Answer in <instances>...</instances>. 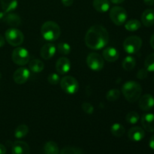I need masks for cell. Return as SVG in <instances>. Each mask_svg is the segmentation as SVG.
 Returning <instances> with one entry per match:
<instances>
[{
    "instance_id": "obj_1",
    "label": "cell",
    "mask_w": 154,
    "mask_h": 154,
    "mask_svg": "<svg viewBox=\"0 0 154 154\" xmlns=\"http://www.w3.org/2000/svg\"><path fill=\"white\" fill-rule=\"evenodd\" d=\"M109 41V35L104 26L94 25L87 30L85 35L86 45L92 50H100L105 48Z\"/></svg>"
},
{
    "instance_id": "obj_2",
    "label": "cell",
    "mask_w": 154,
    "mask_h": 154,
    "mask_svg": "<svg viewBox=\"0 0 154 154\" xmlns=\"http://www.w3.org/2000/svg\"><path fill=\"white\" fill-rule=\"evenodd\" d=\"M122 93L128 102L134 103L141 97L142 88L136 81H126L122 87Z\"/></svg>"
},
{
    "instance_id": "obj_3",
    "label": "cell",
    "mask_w": 154,
    "mask_h": 154,
    "mask_svg": "<svg viewBox=\"0 0 154 154\" xmlns=\"http://www.w3.org/2000/svg\"><path fill=\"white\" fill-rule=\"evenodd\" d=\"M41 33L44 38L48 42H54L60 36V27L54 21L44 23L41 28Z\"/></svg>"
},
{
    "instance_id": "obj_4",
    "label": "cell",
    "mask_w": 154,
    "mask_h": 154,
    "mask_svg": "<svg viewBox=\"0 0 154 154\" xmlns=\"http://www.w3.org/2000/svg\"><path fill=\"white\" fill-rule=\"evenodd\" d=\"M123 49L127 54H135L138 53L142 46V40L136 35L129 36L123 42Z\"/></svg>"
},
{
    "instance_id": "obj_5",
    "label": "cell",
    "mask_w": 154,
    "mask_h": 154,
    "mask_svg": "<svg viewBox=\"0 0 154 154\" xmlns=\"http://www.w3.org/2000/svg\"><path fill=\"white\" fill-rule=\"evenodd\" d=\"M5 41L14 47H18L22 45L24 40L23 33L18 29L12 27L5 32Z\"/></svg>"
},
{
    "instance_id": "obj_6",
    "label": "cell",
    "mask_w": 154,
    "mask_h": 154,
    "mask_svg": "<svg viewBox=\"0 0 154 154\" xmlns=\"http://www.w3.org/2000/svg\"><path fill=\"white\" fill-rule=\"evenodd\" d=\"M62 90L69 95H74L78 91L79 84L78 81L72 76H65L60 80Z\"/></svg>"
},
{
    "instance_id": "obj_7",
    "label": "cell",
    "mask_w": 154,
    "mask_h": 154,
    "mask_svg": "<svg viewBox=\"0 0 154 154\" xmlns=\"http://www.w3.org/2000/svg\"><path fill=\"white\" fill-rule=\"evenodd\" d=\"M29 53L28 50L21 47H17L12 52L11 58L14 63L18 66H25L29 61Z\"/></svg>"
},
{
    "instance_id": "obj_8",
    "label": "cell",
    "mask_w": 154,
    "mask_h": 154,
    "mask_svg": "<svg viewBox=\"0 0 154 154\" xmlns=\"http://www.w3.org/2000/svg\"><path fill=\"white\" fill-rule=\"evenodd\" d=\"M109 15L111 21L117 26L124 24L127 19V12L126 9L120 6L113 7L110 11Z\"/></svg>"
},
{
    "instance_id": "obj_9",
    "label": "cell",
    "mask_w": 154,
    "mask_h": 154,
    "mask_svg": "<svg viewBox=\"0 0 154 154\" xmlns=\"http://www.w3.org/2000/svg\"><path fill=\"white\" fill-rule=\"evenodd\" d=\"M87 64L91 70L99 72L103 69L105 62L103 57L100 54L97 53H90L87 57Z\"/></svg>"
},
{
    "instance_id": "obj_10",
    "label": "cell",
    "mask_w": 154,
    "mask_h": 154,
    "mask_svg": "<svg viewBox=\"0 0 154 154\" xmlns=\"http://www.w3.org/2000/svg\"><path fill=\"white\" fill-rule=\"evenodd\" d=\"M30 77V72L26 68H20L17 69L13 75V79L17 84H23Z\"/></svg>"
},
{
    "instance_id": "obj_11",
    "label": "cell",
    "mask_w": 154,
    "mask_h": 154,
    "mask_svg": "<svg viewBox=\"0 0 154 154\" xmlns=\"http://www.w3.org/2000/svg\"><path fill=\"white\" fill-rule=\"evenodd\" d=\"M138 105L142 111H150L154 107V98L152 95L145 94L138 99Z\"/></svg>"
},
{
    "instance_id": "obj_12",
    "label": "cell",
    "mask_w": 154,
    "mask_h": 154,
    "mask_svg": "<svg viewBox=\"0 0 154 154\" xmlns=\"http://www.w3.org/2000/svg\"><path fill=\"white\" fill-rule=\"evenodd\" d=\"M56 69L60 75H66L71 69V62L66 57H61L56 63Z\"/></svg>"
},
{
    "instance_id": "obj_13",
    "label": "cell",
    "mask_w": 154,
    "mask_h": 154,
    "mask_svg": "<svg viewBox=\"0 0 154 154\" xmlns=\"http://www.w3.org/2000/svg\"><path fill=\"white\" fill-rule=\"evenodd\" d=\"M144 135H145L144 130L139 126H134L131 128L128 132V137L129 139L135 142L141 141L144 138Z\"/></svg>"
},
{
    "instance_id": "obj_14",
    "label": "cell",
    "mask_w": 154,
    "mask_h": 154,
    "mask_svg": "<svg viewBox=\"0 0 154 154\" xmlns=\"http://www.w3.org/2000/svg\"><path fill=\"white\" fill-rule=\"evenodd\" d=\"M56 51H57V48H56V46L54 44H45V45L42 47V49H41V57H42L44 60H51V59L55 55Z\"/></svg>"
},
{
    "instance_id": "obj_15",
    "label": "cell",
    "mask_w": 154,
    "mask_h": 154,
    "mask_svg": "<svg viewBox=\"0 0 154 154\" xmlns=\"http://www.w3.org/2000/svg\"><path fill=\"white\" fill-rule=\"evenodd\" d=\"M141 124L145 131L148 132H154V114H144L141 117Z\"/></svg>"
},
{
    "instance_id": "obj_16",
    "label": "cell",
    "mask_w": 154,
    "mask_h": 154,
    "mask_svg": "<svg viewBox=\"0 0 154 154\" xmlns=\"http://www.w3.org/2000/svg\"><path fill=\"white\" fill-rule=\"evenodd\" d=\"M102 57H103V59H105L108 62L113 63V62H115L118 60L119 57H120V54H119V51L115 48L108 47V48H106L103 51Z\"/></svg>"
},
{
    "instance_id": "obj_17",
    "label": "cell",
    "mask_w": 154,
    "mask_h": 154,
    "mask_svg": "<svg viewBox=\"0 0 154 154\" xmlns=\"http://www.w3.org/2000/svg\"><path fill=\"white\" fill-rule=\"evenodd\" d=\"M12 154H30L29 147L24 141H15L12 145Z\"/></svg>"
},
{
    "instance_id": "obj_18",
    "label": "cell",
    "mask_w": 154,
    "mask_h": 154,
    "mask_svg": "<svg viewBox=\"0 0 154 154\" xmlns=\"http://www.w3.org/2000/svg\"><path fill=\"white\" fill-rule=\"evenodd\" d=\"M141 23L146 27H150L154 24V10L147 9L141 15Z\"/></svg>"
},
{
    "instance_id": "obj_19",
    "label": "cell",
    "mask_w": 154,
    "mask_h": 154,
    "mask_svg": "<svg viewBox=\"0 0 154 154\" xmlns=\"http://www.w3.org/2000/svg\"><path fill=\"white\" fill-rule=\"evenodd\" d=\"M109 0H93V6L95 10L100 13H105L110 9Z\"/></svg>"
},
{
    "instance_id": "obj_20",
    "label": "cell",
    "mask_w": 154,
    "mask_h": 154,
    "mask_svg": "<svg viewBox=\"0 0 154 154\" xmlns=\"http://www.w3.org/2000/svg\"><path fill=\"white\" fill-rule=\"evenodd\" d=\"M3 20L12 27H17L21 24V19L19 15L16 14H8L7 15H5L3 17Z\"/></svg>"
},
{
    "instance_id": "obj_21",
    "label": "cell",
    "mask_w": 154,
    "mask_h": 154,
    "mask_svg": "<svg viewBox=\"0 0 154 154\" xmlns=\"http://www.w3.org/2000/svg\"><path fill=\"white\" fill-rule=\"evenodd\" d=\"M0 2L5 13H10L17 8V0H0Z\"/></svg>"
},
{
    "instance_id": "obj_22",
    "label": "cell",
    "mask_w": 154,
    "mask_h": 154,
    "mask_svg": "<svg viewBox=\"0 0 154 154\" xmlns=\"http://www.w3.org/2000/svg\"><path fill=\"white\" fill-rule=\"evenodd\" d=\"M29 68L31 72L34 73H39L44 70L45 64L40 60H32L29 63Z\"/></svg>"
},
{
    "instance_id": "obj_23",
    "label": "cell",
    "mask_w": 154,
    "mask_h": 154,
    "mask_svg": "<svg viewBox=\"0 0 154 154\" xmlns=\"http://www.w3.org/2000/svg\"><path fill=\"white\" fill-rule=\"evenodd\" d=\"M44 152L45 154H59L60 149H59L57 143L50 141L45 143V146H44Z\"/></svg>"
},
{
    "instance_id": "obj_24",
    "label": "cell",
    "mask_w": 154,
    "mask_h": 154,
    "mask_svg": "<svg viewBox=\"0 0 154 154\" xmlns=\"http://www.w3.org/2000/svg\"><path fill=\"white\" fill-rule=\"evenodd\" d=\"M135 65H136V60L132 56H128V57H126L123 60V63H122V66H123V69H125L127 72L132 71L135 67Z\"/></svg>"
},
{
    "instance_id": "obj_25",
    "label": "cell",
    "mask_w": 154,
    "mask_h": 154,
    "mask_svg": "<svg viewBox=\"0 0 154 154\" xmlns=\"http://www.w3.org/2000/svg\"><path fill=\"white\" fill-rule=\"evenodd\" d=\"M125 128L122 124L118 123H114L111 127V132L115 137L120 138L122 137L125 133Z\"/></svg>"
},
{
    "instance_id": "obj_26",
    "label": "cell",
    "mask_w": 154,
    "mask_h": 154,
    "mask_svg": "<svg viewBox=\"0 0 154 154\" xmlns=\"http://www.w3.org/2000/svg\"><path fill=\"white\" fill-rule=\"evenodd\" d=\"M29 133V127L25 124L19 125L14 131V137L17 139L24 138Z\"/></svg>"
},
{
    "instance_id": "obj_27",
    "label": "cell",
    "mask_w": 154,
    "mask_h": 154,
    "mask_svg": "<svg viewBox=\"0 0 154 154\" xmlns=\"http://www.w3.org/2000/svg\"><path fill=\"white\" fill-rule=\"evenodd\" d=\"M141 26V23L138 20H131L125 24V29L129 32H135L139 29Z\"/></svg>"
},
{
    "instance_id": "obj_28",
    "label": "cell",
    "mask_w": 154,
    "mask_h": 154,
    "mask_svg": "<svg viewBox=\"0 0 154 154\" xmlns=\"http://www.w3.org/2000/svg\"><path fill=\"white\" fill-rule=\"evenodd\" d=\"M120 91L117 89H111L107 93L106 99L109 102H115L120 98Z\"/></svg>"
},
{
    "instance_id": "obj_29",
    "label": "cell",
    "mask_w": 154,
    "mask_h": 154,
    "mask_svg": "<svg viewBox=\"0 0 154 154\" xmlns=\"http://www.w3.org/2000/svg\"><path fill=\"white\" fill-rule=\"evenodd\" d=\"M144 66L147 72H154V54L147 56L144 61Z\"/></svg>"
},
{
    "instance_id": "obj_30",
    "label": "cell",
    "mask_w": 154,
    "mask_h": 154,
    "mask_svg": "<svg viewBox=\"0 0 154 154\" xmlns=\"http://www.w3.org/2000/svg\"><path fill=\"white\" fill-rule=\"evenodd\" d=\"M140 119L139 114L135 111L129 112L126 116V120L129 124H135L138 122Z\"/></svg>"
},
{
    "instance_id": "obj_31",
    "label": "cell",
    "mask_w": 154,
    "mask_h": 154,
    "mask_svg": "<svg viewBox=\"0 0 154 154\" xmlns=\"http://www.w3.org/2000/svg\"><path fill=\"white\" fill-rule=\"evenodd\" d=\"M57 51H59V53L63 55H68V54H70L71 51V46L68 43L66 42H60L57 45Z\"/></svg>"
},
{
    "instance_id": "obj_32",
    "label": "cell",
    "mask_w": 154,
    "mask_h": 154,
    "mask_svg": "<svg viewBox=\"0 0 154 154\" xmlns=\"http://www.w3.org/2000/svg\"><path fill=\"white\" fill-rule=\"evenodd\" d=\"M60 154H84L81 149L74 147H66L62 149Z\"/></svg>"
},
{
    "instance_id": "obj_33",
    "label": "cell",
    "mask_w": 154,
    "mask_h": 154,
    "mask_svg": "<svg viewBox=\"0 0 154 154\" xmlns=\"http://www.w3.org/2000/svg\"><path fill=\"white\" fill-rule=\"evenodd\" d=\"M48 81L51 85H57L60 82V78L58 74L51 73L48 75Z\"/></svg>"
},
{
    "instance_id": "obj_34",
    "label": "cell",
    "mask_w": 154,
    "mask_h": 154,
    "mask_svg": "<svg viewBox=\"0 0 154 154\" xmlns=\"http://www.w3.org/2000/svg\"><path fill=\"white\" fill-rule=\"evenodd\" d=\"M82 109L87 114H92L94 111V108L89 102H84L82 104Z\"/></svg>"
},
{
    "instance_id": "obj_35",
    "label": "cell",
    "mask_w": 154,
    "mask_h": 154,
    "mask_svg": "<svg viewBox=\"0 0 154 154\" xmlns=\"http://www.w3.org/2000/svg\"><path fill=\"white\" fill-rule=\"evenodd\" d=\"M147 75H148V72L145 69H141L137 73V78L140 80H144L147 78Z\"/></svg>"
},
{
    "instance_id": "obj_36",
    "label": "cell",
    "mask_w": 154,
    "mask_h": 154,
    "mask_svg": "<svg viewBox=\"0 0 154 154\" xmlns=\"http://www.w3.org/2000/svg\"><path fill=\"white\" fill-rule=\"evenodd\" d=\"M62 3L66 7H69V6L72 5L74 2V0H61Z\"/></svg>"
},
{
    "instance_id": "obj_37",
    "label": "cell",
    "mask_w": 154,
    "mask_h": 154,
    "mask_svg": "<svg viewBox=\"0 0 154 154\" xmlns=\"http://www.w3.org/2000/svg\"><path fill=\"white\" fill-rule=\"evenodd\" d=\"M149 146L152 150H154V135L150 138V141H149Z\"/></svg>"
},
{
    "instance_id": "obj_38",
    "label": "cell",
    "mask_w": 154,
    "mask_h": 154,
    "mask_svg": "<svg viewBox=\"0 0 154 154\" xmlns=\"http://www.w3.org/2000/svg\"><path fill=\"white\" fill-rule=\"evenodd\" d=\"M5 39L4 38V37L2 35H0V48H2L5 45Z\"/></svg>"
},
{
    "instance_id": "obj_39",
    "label": "cell",
    "mask_w": 154,
    "mask_h": 154,
    "mask_svg": "<svg viewBox=\"0 0 154 154\" xmlns=\"http://www.w3.org/2000/svg\"><path fill=\"white\" fill-rule=\"evenodd\" d=\"M6 153V147L3 144H0V154Z\"/></svg>"
},
{
    "instance_id": "obj_40",
    "label": "cell",
    "mask_w": 154,
    "mask_h": 154,
    "mask_svg": "<svg viewBox=\"0 0 154 154\" xmlns=\"http://www.w3.org/2000/svg\"><path fill=\"white\" fill-rule=\"evenodd\" d=\"M144 2L147 5L153 6L154 5V0H144Z\"/></svg>"
},
{
    "instance_id": "obj_41",
    "label": "cell",
    "mask_w": 154,
    "mask_h": 154,
    "mask_svg": "<svg viewBox=\"0 0 154 154\" xmlns=\"http://www.w3.org/2000/svg\"><path fill=\"white\" fill-rule=\"evenodd\" d=\"M125 0H110V2H111L114 4H120V3H123Z\"/></svg>"
},
{
    "instance_id": "obj_42",
    "label": "cell",
    "mask_w": 154,
    "mask_h": 154,
    "mask_svg": "<svg viewBox=\"0 0 154 154\" xmlns=\"http://www.w3.org/2000/svg\"><path fill=\"white\" fill-rule=\"evenodd\" d=\"M150 45H151L152 48L154 50V34L150 38Z\"/></svg>"
},
{
    "instance_id": "obj_43",
    "label": "cell",
    "mask_w": 154,
    "mask_h": 154,
    "mask_svg": "<svg viewBox=\"0 0 154 154\" xmlns=\"http://www.w3.org/2000/svg\"><path fill=\"white\" fill-rule=\"evenodd\" d=\"M1 78H2V74L1 72H0V79H1Z\"/></svg>"
},
{
    "instance_id": "obj_44",
    "label": "cell",
    "mask_w": 154,
    "mask_h": 154,
    "mask_svg": "<svg viewBox=\"0 0 154 154\" xmlns=\"http://www.w3.org/2000/svg\"><path fill=\"white\" fill-rule=\"evenodd\" d=\"M153 81H154V76H153Z\"/></svg>"
}]
</instances>
